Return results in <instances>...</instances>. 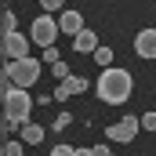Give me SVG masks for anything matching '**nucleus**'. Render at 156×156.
<instances>
[{
    "label": "nucleus",
    "mask_w": 156,
    "mask_h": 156,
    "mask_svg": "<svg viewBox=\"0 0 156 156\" xmlns=\"http://www.w3.org/2000/svg\"><path fill=\"white\" fill-rule=\"evenodd\" d=\"M94 91H98L102 102L120 105V102H127V94H131V73H127V69H102Z\"/></svg>",
    "instance_id": "nucleus-1"
},
{
    "label": "nucleus",
    "mask_w": 156,
    "mask_h": 156,
    "mask_svg": "<svg viewBox=\"0 0 156 156\" xmlns=\"http://www.w3.org/2000/svg\"><path fill=\"white\" fill-rule=\"evenodd\" d=\"M29 113H33V98H29V91H22V87L4 91V120H7L4 131H15L18 123H29Z\"/></svg>",
    "instance_id": "nucleus-2"
},
{
    "label": "nucleus",
    "mask_w": 156,
    "mask_h": 156,
    "mask_svg": "<svg viewBox=\"0 0 156 156\" xmlns=\"http://www.w3.org/2000/svg\"><path fill=\"white\" fill-rule=\"evenodd\" d=\"M4 76L11 80L15 87H22V91H26V87H33V83L40 80V62H37V58H22V62H7Z\"/></svg>",
    "instance_id": "nucleus-3"
},
{
    "label": "nucleus",
    "mask_w": 156,
    "mask_h": 156,
    "mask_svg": "<svg viewBox=\"0 0 156 156\" xmlns=\"http://www.w3.org/2000/svg\"><path fill=\"white\" fill-rule=\"evenodd\" d=\"M58 33H62V29H58V22H55L51 15H40L37 22H33V29H29V37H33V44H40L44 51H47V47H55V40H58Z\"/></svg>",
    "instance_id": "nucleus-4"
},
{
    "label": "nucleus",
    "mask_w": 156,
    "mask_h": 156,
    "mask_svg": "<svg viewBox=\"0 0 156 156\" xmlns=\"http://www.w3.org/2000/svg\"><path fill=\"white\" fill-rule=\"evenodd\" d=\"M29 44H33V37H22V33L4 37V55H7V62H22V58H29Z\"/></svg>",
    "instance_id": "nucleus-5"
},
{
    "label": "nucleus",
    "mask_w": 156,
    "mask_h": 156,
    "mask_svg": "<svg viewBox=\"0 0 156 156\" xmlns=\"http://www.w3.org/2000/svg\"><path fill=\"white\" fill-rule=\"evenodd\" d=\"M105 131H109L113 142H131V138L142 131V120H138V116H123V120H116L113 127H105Z\"/></svg>",
    "instance_id": "nucleus-6"
},
{
    "label": "nucleus",
    "mask_w": 156,
    "mask_h": 156,
    "mask_svg": "<svg viewBox=\"0 0 156 156\" xmlns=\"http://www.w3.org/2000/svg\"><path fill=\"white\" fill-rule=\"evenodd\" d=\"M83 91H87V80H83V76H69V80H62V83L55 87V94H51V98H55V102H66V98L83 94Z\"/></svg>",
    "instance_id": "nucleus-7"
},
{
    "label": "nucleus",
    "mask_w": 156,
    "mask_h": 156,
    "mask_svg": "<svg viewBox=\"0 0 156 156\" xmlns=\"http://www.w3.org/2000/svg\"><path fill=\"white\" fill-rule=\"evenodd\" d=\"M134 51H138V58H156V29H142L138 37H134Z\"/></svg>",
    "instance_id": "nucleus-8"
},
{
    "label": "nucleus",
    "mask_w": 156,
    "mask_h": 156,
    "mask_svg": "<svg viewBox=\"0 0 156 156\" xmlns=\"http://www.w3.org/2000/svg\"><path fill=\"white\" fill-rule=\"evenodd\" d=\"M58 29H62V33H69V37H80V33H83V18H80L76 11H62Z\"/></svg>",
    "instance_id": "nucleus-9"
},
{
    "label": "nucleus",
    "mask_w": 156,
    "mask_h": 156,
    "mask_svg": "<svg viewBox=\"0 0 156 156\" xmlns=\"http://www.w3.org/2000/svg\"><path fill=\"white\" fill-rule=\"evenodd\" d=\"M73 47H76V51H91V55H94V51H98L102 44H98V37H94L91 29H83L80 37H73Z\"/></svg>",
    "instance_id": "nucleus-10"
},
{
    "label": "nucleus",
    "mask_w": 156,
    "mask_h": 156,
    "mask_svg": "<svg viewBox=\"0 0 156 156\" xmlns=\"http://www.w3.org/2000/svg\"><path fill=\"white\" fill-rule=\"evenodd\" d=\"M22 142H26V145H40V142H44V127L33 123V120L22 123Z\"/></svg>",
    "instance_id": "nucleus-11"
},
{
    "label": "nucleus",
    "mask_w": 156,
    "mask_h": 156,
    "mask_svg": "<svg viewBox=\"0 0 156 156\" xmlns=\"http://www.w3.org/2000/svg\"><path fill=\"white\" fill-rule=\"evenodd\" d=\"M0 29H4V37L18 33V29H15V11H4V18H0Z\"/></svg>",
    "instance_id": "nucleus-12"
},
{
    "label": "nucleus",
    "mask_w": 156,
    "mask_h": 156,
    "mask_svg": "<svg viewBox=\"0 0 156 156\" xmlns=\"http://www.w3.org/2000/svg\"><path fill=\"white\" fill-rule=\"evenodd\" d=\"M94 62L109 69V66H113V47H98V51H94Z\"/></svg>",
    "instance_id": "nucleus-13"
},
{
    "label": "nucleus",
    "mask_w": 156,
    "mask_h": 156,
    "mask_svg": "<svg viewBox=\"0 0 156 156\" xmlns=\"http://www.w3.org/2000/svg\"><path fill=\"white\" fill-rule=\"evenodd\" d=\"M69 123H73V113H58V116H55V127H51V131H66Z\"/></svg>",
    "instance_id": "nucleus-14"
},
{
    "label": "nucleus",
    "mask_w": 156,
    "mask_h": 156,
    "mask_svg": "<svg viewBox=\"0 0 156 156\" xmlns=\"http://www.w3.org/2000/svg\"><path fill=\"white\" fill-rule=\"evenodd\" d=\"M51 73H55V76H58V83H62V80H69V76H73V73H69V66H66V62H58V66H51Z\"/></svg>",
    "instance_id": "nucleus-15"
},
{
    "label": "nucleus",
    "mask_w": 156,
    "mask_h": 156,
    "mask_svg": "<svg viewBox=\"0 0 156 156\" xmlns=\"http://www.w3.org/2000/svg\"><path fill=\"white\" fill-rule=\"evenodd\" d=\"M44 62H51V66H58V62H62V55H58V47H47V51H44Z\"/></svg>",
    "instance_id": "nucleus-16"
},
{
    "label": "nucleus",
    "mask_w": 156,
    "mask_h": 156,
    "mask_svg": "<svg viewBox=\"0 0 156 156\" xmlns=\"http://www.w3.org/2000/svg\"><path fill=\"white\" fill-rule=\"evenodd\" d=\"M4 156H22V142H7L4 145Z\"/></svg>",
    "instance_id": "nucleus-17"
},
{
    "label": "nucleus",
    "mask_w": 156,
    "mask_h": 156,
    "mask_svg": "<svg viewBox=\"0 0 156 156\" xmlns=\"http://www.w3.org/2000/svg\"><path fill=\"white\" fill-rule=\"evenodd\" d=\"M51 156H76V149H73V145H55Z\"/></svg>",
    "instance_id": "nucleus-18"
},
{
    "label": "nucleus",
    "mask_w": 156,
    "mask_h": 156,
    "mask_svg": "<svg viewBox=\"0 0 156 156\" xmlns=\"http://www.w3.org/2000/svg\"><path fill=\"white\" fill-rule=\"evenodd\" d=\"M142 131H156V113H145L142 116Z\"/></svg>",
    "instance_id": "nucleus-19"
},
{
    "label": "nucleus",
    "mask_w": 156,
    "mask_h": 156,
    "mask_svg": "<svg viewBox=\"0 0 156 156\" xmlns=\"http://www.w3.org/2000/svg\"><path fill=\"white\" fill-rule=\"evenodd\" d=\"M44 11H62V0H40Z\"/></svg>",
    "instance_id": "nucleus-20"
}]
</instances>
